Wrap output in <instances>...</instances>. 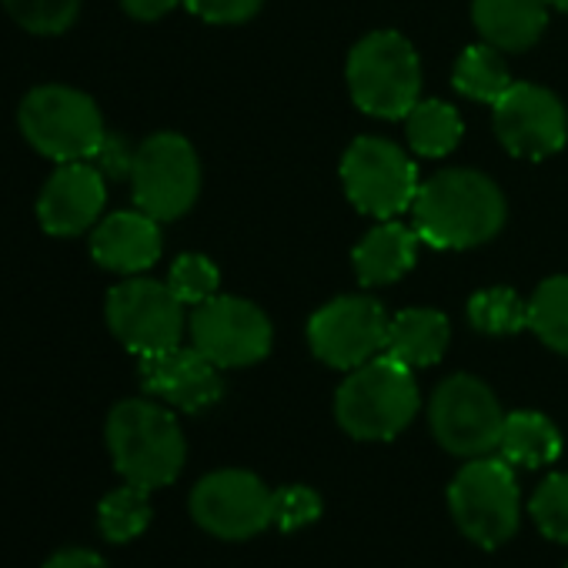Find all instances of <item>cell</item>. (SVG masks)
I'll list each match as a JSON object with an SVG mask.
<instances>
[{
  "mask_svg": "<svg viewBox=\"0 0 568 568\" xmlns=\"http://www.w3.org/2000/svg\"><path fill=\"white\" fill-rule=\"evenodd\" d=\"M415 231L435 247H475L505 221L501 191L475 171H442L418 187Z\"/></svg>",
  "mask_w": 568,
  "mask_h": 568,
  "instance_id": "1",
  "label": "cell"
},
{
  "mask_svg": "<svg viewBox=\"0 0 568 568\" xmlns=\"http://www.w3.org/2000/svg\"><path fill=\"white\" fill-rule=\"evenodd\" d=\"M108 448L124 481L148 491L171 485L181 475L187 455L178 418L141 398L114 405L108 415Z\"/></svg>",
  "mask_w": 568,
  "mask_h": 568,
  "instance_id": "2",
  "label": "cell"
},
{
  "mask_svg": "<svg viewBox=\"0 0 568 568\" xmlns=\"http://www.w3.org/2000/svg\"><path fill=\"white\" fill-rule=\"evenodd\" d=\"M418 405L422 398L412 368L382 355L345 378L335 398V415L352 438L385 442L408 428V422L418 415Z\"/></svg>",
  "mask_w": 568,
  "mask_h": 568,
  "instance_id": "3",
  "label": "cell"
},
{
  "mask_svg": "<svg viewBox=\"0 0 568 568\" xmlns=\"http://www.w3.org/2000/svg\"><path fill=\"white\" fill-rule=\"evenodd\" d=\"M348 88L362 111L388 121L408 118L422 91V64L415 48L395 31L368 34L348 58Z\"/></svg>",
  "mask_w": 568,
  "mask_h": 568,
  "instance_id": "4",
  "label": "cell"
},
{
  "mask_svg": "<svg viewBox=\"0 0 568 568\" xmlns=\"http://www.w3.org/2000/svg\"><path fill=\"white\" fill-rule=\"evenodd\" d=\"M21 131L44 158H54L61 164L91 161L108 138L98 104L88 94L61 84L34 88L24 98Z\"/></svg>",
  "mask_w": 568,
  "mask_h": 568,
  "instance_id": "5",
  "label": "cell"
},
{
  "mask_svg": "<svg viewBox=\"0 0 568 568\" xmlns=\"http://www.w3.org/2000/svg\"><path fill=\"white\" fill-rule=\"evenodd\" d=\"M455 525L481 548L505 545L518 528V481L505 458H471L448 488Z\"/></svg>",
  "mask_w": 568,
  "mask_h": 568,
  "instance_id": "6",
  "label": "cell"
},
{
  "mask_svg": "<svg viewBox=\"0 0 568 568\" xmlns=\"http://www.w3.org/2000/svg\"><path fill=\"white\" fill-rule=\"evenodd\" d=\"M108 325L128 352L148 358L181 345L184 302L161 281L134 277L108 295Z\"/></svg>",
  "mask_w": 568,
  "mask_h": 568,
  "instance_id": "7",
  "label": "cell"
},
{
  "mask_svg": "<svg viewBox=\"0 0 568 568\" xmlns=\"http://www.w3.org/2000/svg\"><path fill=\"white\" fill-rule=\"evenodd\" d=\"M134 201L154 221L181 217L201 187V168L194 148L181 134H154L134 151L131 164Z\"/></svg>",
  "mask_w": 568,
  "mask_h": 568,
  "instance_id": "8",
  "label": "cell"
},
{
  "mask_svg": "<svg viewBox=\"0 0 568 568\" xmlns=\"http://www.w3.org/2000/svg\"><path fill=\"white\" fill-rule=\"evenodd\" d=\"M342 181L352 204L372 217H395L418 197L415 164L385 138H358L342 161Z\"/></svg>",
  "mask_w": 568,
  "mask_h": 568,
  "instance_id": "9",
  "label": "cell"
},
{
  "mask_svg": "<svg viewBox=\"0 0 568 568\" xmlns=\"http://www.w3.org/2000/svg\"><path fill=\"white\" fill-rule=\"evenodd\" d=\"M505 415L495 395L471 375H455L432 398V432L438 445L462 458H481L498 448Z\"/></svg>",
  "mask_w": 568,
  "mask_h": 568,
  "instance_id": "10",
  "label": "cell"
},
{
  "mask_svg": "<svg viewBox=\"0 0 568 568\" xmlns=\"http://www.w3.org/2000/svg\"><path fill=\"white\" fill-rule=\"evenodd\" d=\"M191 515L204 531L241 541L271 525V491L251 471H211L191 491Z\"/></svg>",
  "mask_w": 568,
  "mask_h": 568,
  "instance_id": "11",
  "label": "cell"
},
{
  "mask_svg": "<svg viewBox=\"0 0 568 568\" xmlns=\"http://www.w3.org/2000/svg\"><path fill=\"white\" fill-rule=\"evenodd\" d=\"M388 325L392 318L375 298H338L312 318L308 345L325 365L355 372L385 352Z\"/></svg>",
  "mask_w": 568,
  "mask_h": 568,
  "instance_id": "12",
  "label": "cell"
},
{
  "mask_svg": "<svg viewBox=\"0 0 568 568\" xmlns=\"http://www.w3.org/2000/svg\"><path fill=\"white\" fill-rule=\"evenodd\" d=\"M191 342L217 368H241L271 352V325L251 302L211 298L191 315Z\"/></svg>",
  "mask_w": 568,
  "mask_h": 568,
  "instance_id": "13",
  "label": "cell"
},
{
  "mask_svg": "<svg viewBox=\"0 0 568 568\" xmlns=\"http://www.w3.org/2000/svg\"><path fill=\"white\" fill-rule=\"evenodd\" d=\"M495 131L515 158L541 161L561 151L568 121L561 101L538 84H511L495 101Z\"/></svg>",
  "mask_w": 568,
  "mask_h": 568,
  "instance_id": "14",
  "label": "cell"
},
{
  "mask_svg": "<svg viewBox=\"0 0 568 568\" xmlns=\"http://www.w3.org/2000/svg\"><path fill=\"white\" fill-rule=\"evenodd\" d=\"M104 174L84 161H64L41 191L38 217L48 234L71 237L88 231L104 211Z\"/></svg>",
  "mask_w": 568,
  "mask_h": 568,
  "instance_id": "15",
  "label": "cell"
},
{
  "mask_svg": "<svg viewBox=\"0 0 568 568\" xmlns=\"http://www.w3.org/2000/svg\"><path fill=\"white\" fill-rule=\"evenodd\" d=\"M141 385L181 412H204L224 392L217 365L204 358L197 348L181 345L141 358Z\"/></svg>",
  "mask_w": 568,
  "mask_h": 568,
  "instance_id": "16",
  "label": "cell"
},
{
  "mask_svg": "<svg viewBox=\"0 0 568 568\" xmlns=\"http://www.w3.org/2000/svg\"><path fill=\"white\" fill-rule=\"evenodd\" d=\"M91 254L108 271H144L161 257L158 221L144 211H118L98 224L91 237Z\"/></svg>",
  "mask_w": 568,
  "mask_h": 568,
  "instance_id": "17",
  "label": "cell"
},
{
  "mask_svg": "<svg viewBox=\"0 0 568 568\" xmlns=\"http://www.w3.org/2000/svg\"><path fill=\"white\" fill-rule=\"evenodd\" d=\"M475 24L498 51L531 48L548 21V0H475Z\"/></svg>",
  "mask_w": 568,
  "mask_h": 568,
  "instance_id": "18",
  "label": "cell"
},
{
  "mask_svg": "<svg viewBox=\"0 0 568 568\" xmlns=\"http://www.w3.org/2000/svg\"><path fill=\"white\" fill-rule=\"evenodd\" d=\"M418 231L405 224H378L365 234V241L355 247V271L362 284H392L405 271H412L418 254Z\"/></svg>",
  "mask_w": 568,
  "mask_h": 568,
  "instance_id": "19",
  "label": "cell"
},
{
  "mask_svg": "<svg viewBox=\"0 0 568 568\" xmlns=\"http://www.w3.org/2000/svg\"><path fill=\"white\" fill-rule=\"evenodd\" d=\"M448 348V318L428 308H412L392 318L388 325V342L385 355L408 365V368H425L435 365Z\"/></svg>",
  "mask_w": 568,
  "mask_h": 568,
  "instance_id": "20",
  "label": "cell"
},
{
  "mask_svg": "<svg viewBox=\"0 0 568 568\" xmlns=\"http://www.w3.org/2000/svg\"><path fill=\"white\" fill-rule=\"evenodd\" d=\"M498 452L508 465H525V468L551 465L561 455V435L545 415L515 412V415H505Z\"/></svg>",
  "mask_w": 568,
  "mask_h": 568,
  "instance_id": "21",
  "label": "cell"
},
{
  "mask_svg": "<svg viewBox=\"0 0 568 568\" xmlns=\"http://www.w3.org/2000/svg\"><path fill=\"white\" fill-rule=\"evenodd\" d=\"M462 141V118L445 101H422L408 114V144L425 158H445Z\"/></svg>",
  "mask_w": 568,
  "mask_h": 568,
  "instance_id": "22",
  "label": "cell"
},
{
  "mask_svg": "<svg viewBox=\"0 0 568 568\" xmlns=\"http://www.w3.org/2000/svg\"><path fill=\"white\" fill-rule=\"evenodd\" d=\"M455 88L471 98V101H488L495 104L508 88H511V74L498 54V48L491 44H475L462 54L458 68H455Z\"/></svg>",
  "mask_w": 568,
  "mask_h": 568,
  "instance_id": "23",
  "label": "cell"
},
{
  "mask_svg": "<svg viewBox=\"0 0 568 568\" xmlns=\"http://www.w3.org/2000/svg\"><path fill=\"white\" fill-rule=\"evenodd\" d=\"M98 525H101V535L114 545H124L131 538H138L148 525H151V498H148V488L141 485H124V488H114L101 508H98Z\"/></svg>",
  "mask_w": 568,
  "mask_h": 568,
  "instance_id": "24",
  "label": "cell"
},
{
  "mask_svg": "<svg viewBox=\"0 0 568 568\" xmlns=\"http://www.w3.org/2000/svg\"><path fill=\"white\" fill-rule=\"evenodd\" d=\"M528 328L555 352L568 355V277H548L528 305Z\"/></svg>",
  "mask_w": 568,
  "mask_h": 568,
  "instance_id": "25",
  "label": "cell"
},
{
  "mask_svg": "<svg viewBox=\"0 0 568 568\" xmlns=\"http://www.w3.org/2000/svg\"><path fill=\"white\" fill-rule=\"evenodd\" d=\"M468 318L478 332L488 335H515L521 328H528V305L518 302L515 292L508 288H491V292H478L468 305Z\"/></svg>",
  "mask_w": 568,
  "mask_h": 568,
  "instance_id": "26",
  "label": "cell"
},
{
  "mask_svg": "<svg viewBox=\"0 0 568 568\" xmlns=\"http://www.w3.org/2000/svg\"><path fill=\"white\" fill-rule=\"evenodd\" d=\"M4 8L31 34H64L81 11V0H4Z\"/></svg>",
  "mask_w": 568,
  "mask_h": 568,
  "instance_id": "27",
  "label": "cell"
},
{
  "mask_svg": "<svg viewBox=\"0 0 568 568\" xmlns=\"http://www.w3.org/2000/svg\"><path fill=\"white\" fill-rule=\"evenodd\" d=\"M168 288L184 305H204L217 295V267L204 254H184L171 267Z\"/></svg>",
  "mask_w": 568,
  "mask_h": 568,
  "instance_id": "28",
  "label": "cell"
},
{
  "mask_svg": "<svg viewBox=\"0 0 568 568\" xmlns=\"http://www.w3.org/2000/svg\"><path fill=\"white\" fill-rule=\"evenodd\" d=\"M541 535L551 541H568V475H548L528 505Z\"/></svg>",
  "mask_w": 568,
  "mask_h": 568,
  "instance_id": "29",
  "label": "cell"
},
{
  "mask_svg": "<svg viewBox=\"0 0 568 568\" xmlns=\"http://www.w3.org/2000/svg\"><path fill=\"white\" fill-rule=\"evenodd\" d=\"M322 495L308 485H284L271 491V525L281 531H295L322 518Z\"/></svg>",
  "mask_w": 568,
  "mask_h": 568,
  "instance_id": "30",
  "label": "cell"
},
{
  "mask_svg": "<svg viewBox=\"0 0 568 568\" xmlns=\"http://www.w3.org/2000/svg\"><path fill=\"white\" fill-rule=\"evenodd\" d=\"M184 4L211 24H241L257 14L261 0H184Z\"/></svg>",
  "mask_w": 568,
  "mask_h": 568,
  "instance_id": "31",
  "label": "cell"
},
{
  "mask_svg": "<svg viewBox=\"0 0 568 568\" xmlns=\"http://www.w3.org/2000/svg\"><path fill=\"white\" fill-rule=\"evenodd\" d=\"M94 168L101 171V174H111V178H121V174H131V164H134V154L128 151V144L121 141V138H104V144H101V151L94 154Z\"/></svg>",
  "mask_w": 568,
  "mask_h": 568,
  "instance_id": "32",
  "label": "cell"
},
{
  "mask_svg": "<svg viewBox=\"0 0 568 568\" xmlns=\"http://www.w3.org/2000/svg\"><path fill=\"white\" fill-rule=\"evenodd\" d=\"M44 568H108L104 558L91 548H64L44 561Z\"/></svg>",
  "mask_w": 568,
  "mask_h": 568,
  "instance_id": "33",
  "label": "cell"
},
{
  "mask_svg": "<svg viewBox=\"0 0 568 568\" xmlns=\"http://www.w3.org/2000/svg\"><path fill=\"white\" fill-rule=\"evenodd\" d=\"M121 4L138 21H158V18H164L178 4V0H121Z\"/></svg>",
  "mask_w": 568,
  "mask_h": 568,
  "instance_id": "34",
  "label": "cell"
},
{
  "mask_svg": "<svg viewBox=\"0 0 568 568\" xmlns=\"http://www.w3.org/2000/svg\"><path fill=\"white\" fill-rule=\"evenodd\" d=\"M548 4H555L558 11H565V14H568V0H548Z\"/></svg>",
  "mask_w": 568,
  "mask_h": 568,
  "instance_id": "35",
  "label": "cell"
},
{
  "mask_svg": "<svg viewBox=\"0 0 568 568\" xmlns=\"http://www.w3.org/2000/svg\"><path fill=\"white\" fill-rule=\"evenodd\" d=\"M565 568H568V565H565Z\"/></svg>",
  "mask_w": 568,
  "mask_h": 568,
  "instance_id": "36",
  "label": "cell"
}]
</instances>
